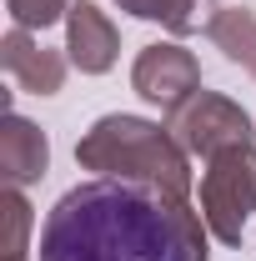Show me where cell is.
I'll list each match as a JSON object with an SVG mask.
<instances>
[{
  "label": "cell",
  "instance_id": "obj_1",
  "mask_svg": "<svg viewBox=\"0 0 256 261\" xmlns=\"http://www.w3.org/2000/svg\"><path fill=\"white\" fill-rule=\"evenodd\" d=\"M211 226L196 206L100 176L65 191L40 231V261H206Z\"/></svg>",
  "mask_w": 256,
  "mask_h": 261
},
{
  "label": "cell",
  "instance_id": "obj_10",
  "mask_svg": "<svg viewBox=\"0 0 256 261\" xmlns=\"http://www.w3.org/2000/svg\"><path fill=\"white\" fill-rule=\"evenodd\" d=\"M116 5L141 20H161L171 35H191L211 25V15H216V0H116Z\"/></svg>",
  "mask_w": 256,
  "mask_h": 261
},
{
  "label": "cell",
  "instance_id": "obj_9",
  "mask_svg": "<svg viewBox=\"0 0 256 261\" xmlns=\"http://www.w3.org/2000/svg\"><path fill=\"white\" fill-rule=\"evenodd\" d=\"M206 35H211V45L221 50L226 61L241 65L256 81V10H246V5H221V10L211 15Z\"/></svg>",
  "mask_w": 256,
  "mask_h": 261
},
{
  "label": "cell",
  "instance_id": "obj_12",
  "mask_svg": "<svg viewBox=\"0 0 256 261\" xmlns=\"http://www.w3.org/2000/svg\"><path fill=\"white\" fill-rule=\"evenodd\" d=\"M70 5L75 0H5V10H10V20L20 25V31H45V25H56L70 15Z\"/></svg>",
  "mask_w": 256,
  "mask_h": 261
},
{
  "label": "cell",
  "instance_id": "obj_7",
  "mask_svg": "<svg viewBox=\"0 0 256 261\" xmlns=\"http://www.w3.org/2000/svg\"><path fill=\"white\" fill-rule=\"evenodd\" d=\"M65 50H70V65L86 70V75H106L116 65V50H121V35L106 20V10L91 5V0H75L70 15H65Z\"/></svg>",
  "mask_w": 256,
  "mask_h": 261
},
{
  "label": "cell",
  "instance_id": "obj_5",
  "mask_svg": "<svg viewBox=\"0 0 256 261\" xmlns=\"http://www.w3.org/2000/svg\"><path fill=\"white\" fill-rule=\"evenodd\" d=\"M131 86H136V96H146L151 106H161L166 116H176L186 100L201 91V61H196L186 45H176V40H166V45H146L136 65H131Z\"/></svg>",
  "mask_w": 256,
  "mask_h": 261
},
{
  "label": "cell",
  "instance_id": "obj_6",
  "mask_svg": "<svg viewBox=\"0 0 256 261\" xmlns=\"http://www.w3.org/2000/svg\"><path fill=\"white\" fill-rule=\"evenodd\" d=\"M0 65L31 96H56L65 86V56L40 45V40H31V31H20V25H10V35L0 40Z\"/></svg>",
  "mask_w": 256,
  "mask_h": 261
},
{
  "label": "cell",
  "instance_id": "obj_2",
  "mask_svg": "<svg viewBox=\"0 0 256 261\" xmlns=\"http://www.w3.org/2000/svg\"><path fill=\"white\" fill-rule=\"evenodd\" d=\"M75 161L116 181H136L171 206H191V151L171 136V126L146 116H100L81 136Z\"/></svg>",
  "mask_w": 256,
  "mask_h": 261
},
{
  "label": "cell",
  "instance_id": "obj_3",
  "mask_svg": "<svg viewBox=\"0 0 256 261\" xmlns=\"http://www.w3.org/2000/svg\"><path fill=\"white\" fill-rule=\"evenodd\" d=\"M256 211V146H236L206 161L201 176V216L221 246H241V231Z\"/></svg>",
  "mask_w": 256,
  "mask_h": 261
},
{
  "label": "cell",
  "instance_id": "obj_11",
  "mask_svg": "<svg viewBox=\"0 0 256 261\" xmlns=\"http://www.w3.org/2000/svg\"><path fill=\"white\" fill-rule=\"evenodd\" d=\"M0 221H5V236H0V261H25L31 201L20 196V186H5V191H0Z\"/></svg>",
  "mask_w": 256,
  "mask_h": 261
},
{
  "label": "cell",
  "instance_id": "obj_4",
  "mask_svg": "<svg viewBox=\"0 0 256 261\" xmlns=\"http://www.w3.org/2000/svg\"><path fill=\"white\" fill-rule=\"evenodd\" d=\"M171 136L191 151V156H221V151H236V146H251L256 130L251 116L236 106V100L216 96V91H196L176 116H171Z\"/></svg>",
  "mask_w": 256,
  "mask_h": 261
},
{
  "label": "cell",
  "instance_id": "obj_8",
  "mask_svg": "<svg viewBox=\"0 0 256 261\" xmlns=\"http://www.w3.org/2000/svg\"><path fill=\"white\" fill-rule=\"evenodd\" d=\"M45 166H50L45 130L15 111H5V121H0V176H5V186H31L45 176Z\"/></svg>",
  "mask_w": 256,
  "mask_h": 261
}]
</instances>
